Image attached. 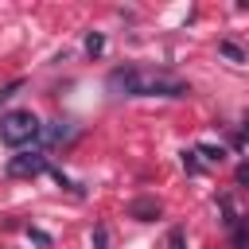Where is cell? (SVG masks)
I'll return each mask as SVG.
<instances>
[{
    "instance_id": "cell-3",
    "label": "cell",
    "mask_w": 249,
    "mask_h": 249,
    "mask_svg": "<svg viewBox=\"0 0 249 249\" xmlns=\"http://www.w3.org/2000/svg\"><path fill=\"white\" fill-rule=\"evenodd\" d=\"M43 171H47V156L43 152H19V156L8 160V175L12 179H35Z\"/></svg>"
},
{
    "instance_id": "cell-1",
    "label": "cell",
    "mask_w": 249,
    "mask_h": 249,
    "mask_svg": "<svg viewBox=\"0 0 249 249\" xmlns=\"http://www.w3.org/2000/svg\"><path fill=\"white\" fill-rule=\"evenodd\" d=\"M109 93L117 97H187L191 86L171 74V70H156V66H117L105 78Z\"/></svg>"
},
{
    "instance_id": "cell-4",
    "label": "cell",
    "mask_w": 249,
    "mask_h": 249,
    "mask_svg": "<svg viewBox=\"0 0 249 249\" xmlns=\"http://www.w3.org/2000/svg\"><path fill=\"white\" fill-rule=\"evenodd\" d=\"M160 210H163V206H160V198H136V202L128 206V214H132V218H140V222H156V218H160Z\"/></svg>"
},
{
    "instance_id": "cell-8",
    "label": "cell",
    "mask_w": 249,
    "mask_h": 249,
    "mask_svg": "<svg viewBox=\"0 0 249 249\" xmlns=\"http://www.w3.org/2000/svg\"><path fill=\"white\" fill-rule=\"evenodd\" d=\"M93 249H109V230L105 226H93V237H89Z\"/></svg>"
},
{
    "instance_id": "cell-5",
    "label": "cell",
    "mask_w": 249,
    "mask_h": 249,
    "mask_svg": "<svg viewBox=\"0 0 249 249\" xmlns=\"http://www.w3.org/2000/svg\"><path fill=\"white\" fill-rule=\"evenodd\" d=\"M230 230H233V249H249V214H233Z\"/></svg>"
},
{
    "instance_id": "cell-2",
    "label": "cell",
    "mask_w": 249,
    "mask_h": 249,
    "mask_svg": "<svg viewBox=\"0 0 249 249\" xmlns=\"http://www.w3.org/2000/svg\"><path fill=\"white\" fill-rule=\"evenodd\" d=\"M39 136H43V124H39V117L31 109H8L0 117V140L8 148H23V144H31Z\"/></svg>"
},
{
    "instance_id": "cell-9",
    "label": "cell",
    "mask_w": 249,
    "mask_h": 249,
    "mask_svg": "<svg viewBox=\"0 0 249 249\" xmlns=\"http://www.w3.org/2000/svg\"><path fill=\"white\" fill-rule=\"evenodd\" d=\"M222 54H226V58H233V62H245V54H241V47H237V43H222Z\"/></svg>"
},
{
    "instance_id": "cell-10",
    "label": "cell",
    "mask_w": 249,
    "mask_h": 249,
    "mask_svg": "<svg viewBox=\"0 0 249 249\" xmlns=\"http://www.w3.org/2000/svg\"><path fill=\"white\" fill-rule=\"evenodd\" d=\"M167 249H187V241H183V230H179V226L167 233Z\"/></svg>"
},
{
    "instance_id": "cell-11",
    "label": "cell",
    "mask_w": 249,
    "mask_h": 249,
    "mask_svg": "<svg viewBox=\"0 0 249 249\" xmlns=\"http://www.w3.org/2000/svg\"><path fill=\"white\" fill-rule=\"evenodd\" d=\"M198 152H202V156H206V160H210V163H222V156H226V152H222V148H206V144H202V148H198Z\"/></svg>"
},
{
    "instance_id": "cell-12",
    "label": "cell",
    "mask_w": 249,
    "mask_h": 249,
    "mask_svg": "<svg viewBox=\"0 0 249 249\" xmlns=\"http://www.w3.org/2000/svg\"><path fill=\"white\" fill-rule=\"evenodd\" d=\"M245 136H249V117H245Z\"/></svg>"
},
{
    "instance_id": "cell-7",
    "label": "cell",
    "mask_w": 249,
    "mask_h": 249,
    "mask_svg": "<svg viewBox=\"0 0 249 249\" xmlns=\"http://www.w3.org/2000/svg\"><path fill=\"white\" fill-rule=\"evenodd\" d=\"M86 51H89V54H101V51H105V35H101V31H89V35H86Z\"/></svg>"
},
{
    "instance_id": "cell-6",
    "label": "cell",
    "mask_w": 249,
    "mask_h": 249,
    "mask_svg": "<svg viewBox=\"0 0 249 249\" xmlns=\"http://www.w3.org/2000/svg\"><path fill=\"white\" fill-rule=\"evenodd\" d=\"M43 136H47L51 144H58V140H66V136H70V124H66V121H54L51 128H43Z\"/></svg>"
}]
</instances>
